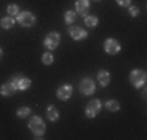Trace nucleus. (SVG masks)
Returning a JSON list of instances; mask_svg holds the SVG:
<instances>
[{
    "label": "nucleus",
    "mask_w": 147,
    "mask_h": 140,
    "mask_svg": "<svg viewBox=\"0 0 147 140\" xmlns=\"http://www.w3.org/2000/svg\"><path fill=\"white\" fill-rule=\"evenodd\" d=\"M128 79H130V84L133 87H136V89H141V87L146 86V81H147V75L144 70H139V69H135L130 72V76H128Z\"/></svg>",
    "instance_id": "2"
},
{
    "label": "nucleus",
    "mask_w": 147,
    "mask_h": 140,
    "mask_svg": "<svg viewBox=\"0 0 147 140\" xmlns=\"http://www.w3.org/2000/svg\"><path fill=\"white\" fill-rule=\"evenodd\" d=\"M59 41H61L59 33H57V31H52V33H49L47 36L44 37V47L47 48V50H55V48L59 45Z\"/></svg>",
    "instance_id": "4"
},
{
    "label": "nucleus",
    "mask_w": 147,
    "mask_h": 140,
    "mask_svg": "<svg viewBox=\"0 0 147 140\" xmlns=\"http://www.w3.org/2000/svg\"><path fill=\"white\" fill-rule=\"evenodd\" d=\"M42 64H45V65L53 64V55H52L50 51H47V53L42 55Z\"/></svg>",
    "instance_id": "21"
},
{
    "label": "nucleus",
    "mask_w": 147,
    "mask_h": 140,
    "mask_svg": "<svg viewBox=\"0 0 147 140\" xmlns=\"http://www.w3.org/2000/svg\"><path fill=\"white\" fill-rule=\"evenodd\" d=\"M119 6H124V8H128L131 5V0H116Z\"/></svg>",
    "instance_id": "23"
},
{
    "label": "nucleus",
    "mask_w": 147,
    "mask_h": 140,
    "mask_svg": "<svg viewBox=\"0 0 147 140\" xmlns=\"http://www.w3.org/2000/svg\"><path fill=\"white\" fill-rule=\"evenodd\" d=\"M16 92H17V87H16L11 81L5 83L2 87H0V93H2L3 97H13Z\"/></svg>",
    "instance_id": "11"
},
{
    "label": "nucleus",
    "mask_w": 147,
    "mask_h": 140,
    "mask_svg": "<svg viewBox=\"0 0 147 140\" xmlns=\"http://www.w3.org/2000/svg\"><path fill=\"white\" fill-rule=\"evenodd\" d=\"M67 33L74 41H83V39L88 37L86 30H83V28H80V27H75V25H67Z\"/></svg>",
    "instance_id": "7"
},
{
    "label": "nucleus",
    "mask_w": 147,
    "mask_h": 140,
    "mask_svg": "<svg viewBox=\"0 0 147 140\" xmlns=\"http://www.w3.org/2000/svg\"><path fill=\"white\" fill-rule=\"evenodd\" d=\"M17 22H19L22 27L30 28V27H33L34 23H36V17H34V14L30 13V11H20L19 14H17Z\"/></svg>",
    "instance_id": "3"
},
{
    "label": "nucleus",
    "mask_w": 147,
    "mask_h": 140,
    "mask_svg": "<svg viewBox=\"0 0 147 140\" xmlns=\"http://www.w3.org/2000/svg\"><path fill=\"white\" fill-rule=\"evenodd\" d=\"M128 14H130L131 17H138L139 16V8H138V6L130 5V6H128Z\"/></svg>",
    "instance_id": "22"
},
{
    "label": "nucleus",
    "mask_w": 147,
    "mask_h": 140,
    "mask_svg": "<svg viewBox=\"0 0 147 140\" xmlns=\"http://www.w3.org/2000/svg\"><path fill=\"white\" fill-rule=\"evenodd\" d=\"M14 23H16V20H14V17H11V16H6V17H3V19L0 20V27H2L3 30H9V28H13Z\"/></svg>",
    "instance_id": "15"
},
{
    "label": "nucleus",
    "mask_w": 147,
    "mask_h": 140,
    "mask_svg": "<svg viewBox=\"0 0 147 140\" xmlns=\"http://www.w3.org/2000/svg\"><path fill=\"white\" fill-rule=\"evenodd\" d=\"M96 2H100V0H96Z\"/></svg>",
    "instance_id": "25"
},
{
    "label": "nucleus",
    "mask_w": 147,
    "mask_h": 140,
    "mask_svg": "<svg viewBox=\"0 0 147 140\" xmlns=\"http://www.w3.org/2000/svg\"><path fill=\"white\" fill-rule=\"evenodd\" d=\"M6 13H8V16H11V17H16L17 14H19L20 11H19V6L17 5H8V8H6Z\"/></svg>",
    "instance_id": "20"
},
{
    "label": "nucleus",
    "mask_w": 147,
    "mask_h": 140,
    "mask_svg": "<svg viewBox=\"0 0 147 140\" xmlns=\"http://www.w3.org/2000/svg\"><path fill=\"white\" fill-rule=\"evenodd\" d=\"M78 89L83 95H92L94 90H96V83H94L92 78H83L80 86H78Z\"/></svg>",
    "instance_id": "6"
},
{
    "label": "nucleus",
    "mask_w": 147,
    "mask_h": 140,
    "mask_svg": "<svg viewBox=\"0 0 147 140\" xmlns=\"http://www.w3.org/2000/svg\"><path fill=\"white\" fill-rule=\"evenodd\" d=\"M45 114H47V118L50 121H57L59 118V112H58V109L55 106H49L47 111H45Z\"/></svg>",
    "instance_id": "14"
},
{
    "label": "nucleus",
    "mask_w": 147,
    "mask_h": 140,
    "mask_svg": "<svg viewBox=\"0 0 147 140\" xmlns=\"http://www.w3.org/2000/svg\"><path fill=\"white\" fill-rule=\"evenodd\" d=\"M97 81H99L100 86H108L111 81V75L108 70H99V73H97Z\"/></svg>",
    "instance_id": "13"
},
{
    "label": "nucleus",
    "mask_w": 147,
    "mask_h": 140,
    "mask_svg": "<svg viewBox=\"0 0 147 140\" xmlns=\"http://www.w3.org/2000/svg\"><path fill=\"white\" fill-rule=\"evenodd\" d=\"M11 83L17 87V90H28L30 86H31V79L30 78H25V76H22V75L13 76Z\"/></svg>",
    "instance_id": "9"
},
{
    "label": "nucleus",
    "mask_w": 147,
    "mask_h": 140,
    "mask_svg": "<svg viewBox=\"0 0 147 140\" xmlns=\"http://www.w3.org/2000/svg\"><path fill=\"white\" fill-rule=\"evenodd\" d=\"M75 19H77L75 11H66V14H64V22L67 23V25H72V23L75 22Z\"/></svg>",
    "instance_id": "18"
},
{
    "label": "nucleus",
    "mask_w": 147,
    "mask_h": 140,
    "mask_svg": "<svg viewBox=\"0 0 147 140\" xmlns=\"http://www.w3.org/2000/svg\"><path fill=\"white\" fill-rule=\"evenodd\" d=\"M75 11L85 17L89 11V0H75Z\"/></svg>",
    "instance_id": "12"
},
{
    "label": "nucleus",
    "mask_w": 147,
    "mask_h": 140,
    "mask_svg": "<svg viewBox=\"0 0 147 140\" xmlns=\"http://www.w3.org/2000/svg\"><path fill=\"white\" fill-rule=\"evenodd\" d=\"M105 106H107V109L110 112H117L119 109H121V104H119L117 100H108Z\"/></svg>",
    "instance_id": "16"
},
{
    "label": "nucleus",
    "mask_w": 147,
    "mask_h": 140,
    "mask_svg": "<svg viewBox=\"0 0 147 140\" xmlns=\"http://www.w3.org/2000/svg\"><path fill=\"white\" fill-rule=\"evenodd\" d=\"M100 109H102V103H100V100H91L88 103V106H86V109H85V115L88 118H94L100 112Z\"/></svg>",
    "instance_id": "5"
},
{
    "label": "nucleus",
    "mask_w": 147,
    "mask_h": 140,
    "mask_svg": "<svg viewBox=\"0 0 147 140\" xmlns=\"http://www.w3.org/2000/svg\"><path fill=\"white\" fill-rule=\"evenodd\" d=\"M30 107H27V106H22V107H19V109H17V112H16V115L19 118H27L30 115Z\"/></svg>",
    "instance_id": "19"
},
{
    "label": "nucleus",
    "mask_w": 147,
    "mask_h": 140,
    "mask_svg": "<svg viewBox=\"0 0 147 140\" xmlns=\"http://www.w3.org/2000/svg\"><path fill=\"white\" fill-rule=\"evenodd\" d=\"M99 23V17L97 16H85V25H88L89 28H94L97 27Z\"/></svg>",
    "instance_id": "17"
},
{
    "label": "nucleus",
    "mask_w": 147,
    "mask_h": 140,
    "mask_svg": "<svg viewBox=\"0 0 147 140\" xmlns=\"http://www.w3.org/2000/svg\"><path fill=\"white\" fill-rule=\"evenodd\" d=\"M2 58H3V50L0 48V59H2Z\"/></svg>",
    "instance_id": "24"
},
{
    "label": "nucleus",
    "mask_w": 147,
    "mask_h": 140,
    "mask_svg": "<svg viewBox=\"0 0 147 140\" xmlns=\"http://www.w3.org/2000/svg\"><path fill=\"white\" fill-rule=\"evenodd\" d=\"M28 128L30 131L33 132L34 139H42L44 132H45V125H44V120L41 117H31L30 123H28Z\"/></svg>",
    "instance_id": "1"
},
{
    "label": "nucleus",
    "mask_w": 147,
    "mask_h": 140,
    "mask_svg": "<svg viewBox=\"0 0 147 140\" xmlns=\"http://www.w3.org/2000/svg\"><path fill=\"white\" fill-rule=\"evenodd\" d=\"M72 93H74V87L71 84H63V86H59L58 90H57V97H58V100H61V101L69 100V98L72 97Z\"/></svg>",
    "instance_id": "10"
},
{
    "label": "nucleus",
    "mask_w": 147,
    "mask_h": 140,
    "mask_svg": "<svg viewBox=\"0 0 147 140\" xmlns=\"http://www.w3.org/2000/svg\"><path fill=\"white\" fill-rule=\"evenodd\" d=\"M103 50L107 51L108 55H117L119 51H121V44H119V41L113 39V37H110V39H107L103 42Z\"/></svg>",
    "instance_id": "8"
}]
</instances>
